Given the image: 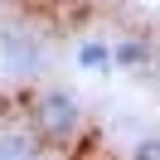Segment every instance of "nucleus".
Segmentation results:
<instances>
[{"mask_svg":"<svg viewBox=\"0 0 160 160\" xmlns=\"http://www.w3.org/2000/svg\"><path fill=\"white\" fill-rule=\"evenodd\" d=\"M82 126V107L78 97H68V92H39L29 107V131L39 141H68L73 131Z\"/></svg>","mask_w":160,"mask_h":160,"instance_id":"obj_1","label":"nucleus"},{"mask_svg":"<svg viewBox=\"0 0 160 160\" xmlns=\"http://www.w3.org/2000/svg\"><path fill=\"white\" fill-rule=\"evenodd\" d=\"M0 160H39L34 131H0Z\"/></svg>","mask_w":160,"mask_h":160,"instance_id":"obj_2","label":"nucleus"},{"mask_svg":"<svg viewBox=\"0 0 160 160\" xmlns=\"http://www.w3.org/2000/svg\"><path fill=\"white\" fill-rule=\"evenodd\" d=\"M146 58H150V49L141 39H121L117 49H112V63H117V68H146Z\"/></svg>","mask_w":160,"mask_h":160,"instance_id":"obj_3","label":"nucleus"},{"mask_svg":"<svg viewBox=\"0 0 160 160\" xmlns=\"http://www.w3.org/2000/svg\"><path fill=\"white\" fill-rule=\"evenodd\" d=\"M78 63H82V68H92V73H107V68H112V49H107V44H97V39H88V44L78 49Z\"/></svg>","mask_w":160,"mask_h":160,"instance_id":"obj_4","label":"nucleus"},{"mask_svg":"<svg viewBox=\"0 0 160 160\" xmlns=\"http://www.w3.org/2000/svg\"><path fill=\"white\" fill-rule=\"evenodd\" d=\"M131 160H160V136H146V141H136Z\"/></svg>","mask_w":160,"mask_h":160,"instance_id":"obj_5","label":"nucleus"}]
</instances>
